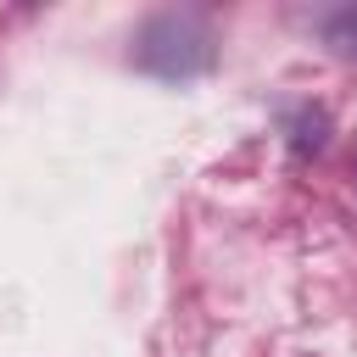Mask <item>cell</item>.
<instances>
[{
	"mask_svg": "<svg viewBox=\"0 0 357 357\" xmlns=\"http://www.w3.org/2000/svg\"><path fill=\"white\" fill-rule=\"evenodd\" d=\"M134 61L156 78H201L218 61L212 22L201 11H156L134 33Z\"/></svg>",
	"mask_w": 357,
	"mask_h": 357,
	"instance_id": "1",
	"label": "cell"
},
{
	"mask_svg": "<svg viewBox=\"0 0 357 357\" xmlns=\"http://www.w3.org/2000/svg\"><path fill=\"white\" fill-rule=\"evenodd\" d=\"M318 33H324V45H329L335 56H346V61H357V6H340V11H324V22H318Z\"/></svg>",
	"mask_w": 357,
	"mask_h": 357,
	"instance_id": "2",
	"label": "cell"
}]
</instances>
